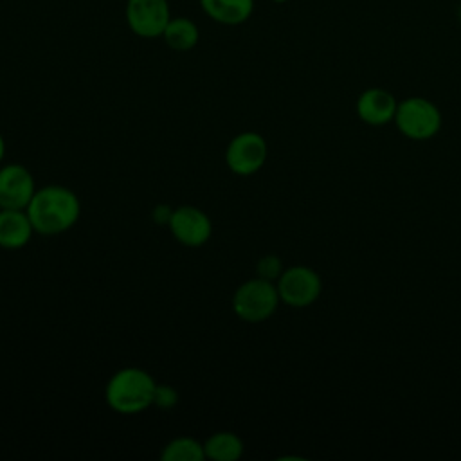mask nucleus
<instances>
[{
    "instance_id": "obj_20",
    "label": "nucleus",
    "mask_w": 461,
    "mask_h": 461,
    "mask_svg": "<svg viewBox=\"0 0 461 461\" xmlns=\"http://www.w3.org/2000/svg\"><path fill=\"white\" fill-rule=\"evenodd\" d=\"M457 18H459V20H461V5H459V7H457Z\"/></svg>"
},
{
    "instance_id": "obj_14",
    "label": "nucleus",
    "mask_w": 461,
    "mask_h": 461,
    "mask_svg": "<svg viewBox=\"0 0 461 461\" xmlns=\"http://www.w3.org/2000/svg\"><path fill=\"white\" fill-rule=\"evenodd\" d=\"M205 457L212 461H236L243 456V441L234 432H214L203 443Z\"/></svg>"
},
{
    "instance_id": "obj_7",
    "label": "nucleus",
    "mask_w": 461,
    "mask_h": 461,
    "mask_svg": "<svg viewBox=\"0 0 461 461\" xmlns=\"http://www.w3.org/2000/svg\"><path fill=\"white\" fill-rule=\"evenodd\" d=\"M124 14L131 32L140 38L162 36L171 20L167 0H126Z\"/></svg>"
},
{
    "instance_id": "obj_5",
    "label": "nucleus",
    "mask_w": 461,
    "mask_h": 461,
    "mask_svg": "<svg viewBox=\"0 0 461 461\" xmlns=\"http://www.w3.org/2000/svg\"><path fill=\"white\" fill-rule=\"evenodd\" d=\"M279 299L294 308H304L317 301L322 290L321 277L308 267H290L281 272L277 279Z\"/></svg>"
},
{
    "instance_id": "obj_15",
    "label": "nucleus",
    "mask_w": 461,
    "mask_h": 461,
    "mask_svg": "<svg viewBox=\"0 0 461 461\" xmlns=\"http://www.w3.org/2000/svg\"><path fill=\"white\" fill-rule=\"evenodd\" d=\"M160 459L162 461H203L205 459L203 443L187 436L175 438L162 448Z\"/></svg>"
},
{
    "instance_id": "obj_18",
    "label": "nucleus",
    "mask_w": 461,
    "mask_h": 461,
    "mask_svg": "<svg viewBox=\"0 0 461 461\" xmlns=\"http://www.w3.org/2000/svg\"><path fill=\"white\" fill-rule=\"evenodd\" d=\"M171 214H173V209H171L169 205L160 203V205H157V207L153 209L151 218H153V221H155V223H158V225H167V223H169Z\"/></svg>"
},
{
    "instance_id": "obj_11",
    "label": "nucleus",
    "mask_w": 461,
    "mask_h": 461,
    "mask_svg": "<svg viewBox=\"0 0 461 461\" xmlns=\"http://www.w3.org/2000/svg\"><path fill=\"white\" fill-rule=\"evenodd\" d=\"M34 227L25 209H0V247L22 249L29 243Z\"/></svg>"
},
{
    "instance_id": "obj_2",
    "label": "nucleus",
    "mask_w": 461,
    "mask_h": 461,
    "mask_svg": "<svg viewBox=\"0 0 461 461\" xmlns=\"http://www.w3.org/2000/svg\"><path fill=\"white\" fill-rule=\"evenodd\" d=\"M157 382L140 367H122L112 375L104 389L108 407L119 414H137L153 405Z\"/></svg>"
},
{
    "instance_id": "obj_21",
    "label": "nucleus",
    "mask_w": 461,
    "mask_h": 461,
    "mask_svg": "<svg viewBox=\"0 0 461 461\" xmlns=\"http://www.w3.org/2000/svg\"><path fill=\"white\" fill-rule=\"evenodd\" d=\"M272 2H276V4H285L286 0H272Z\"/></svg>"
},
{
    "instance_id": "obj_8",
    "label": "nucleus",
    "mask_w": 461,
    "mask_h": 461,
    "mask_svg": "<svg viewBox=\"0 0 461 461\" xmlns=\"http://www.w3.org/2000/svg\"><path fill=\"white\" fill-rule=\"evenodd\" d=\"M167 225L175 240L185 247H202L212 232V223L209 216L202 209L193 205H182L173 209Z\"/></svg>"
},
{
    "instance_id": "obj_13",
    "label": "nucleus",
    "mask_w": 461,
    "mask_h": 461,
    "mask_svg": "<svg viewBox=\"0 0 461 461\" xmlns=\"http://www.w3.org/2000/svg\"><path fill=\"white\" fill-rule=\"evenodd\" d=\"M162 38L169 49L176 52H185L198 43L200 31L191 18L176 16V18H171L169 23L166 25Z\"/></svg>"
},
{
    "instance_id": "obj_9",
    "label": "nucleus",
    "mask_w": 461,
    "mask_h": 461,
    "mask_svg": "<svg viewBox=\"0 0 461 461\" xmlns=\"http://www.w3.org/2000/svg\"><path fill=\"white\" fill-rule=\"evenodd\" d=\"M36 193L31 171L22 164L0 169V209H25Z\"/></svg>"
},
{
    "instance_id": "obj_1",
    "label": "nucleus",
    "mask_w": 461,
    "mask_h": 461,
    "mask_svg": "<svg viewBox=\"0 0 461 461\" xmlns=\"http://www.w3.org/2000/svg\"><path fill=\"white\" fill-rule=\"evenodd\" d=\"M25 211L34 232L58 236L76 225L81 214V202L76 193L65 185H43L36 189Z\"/></svg>"
},
{
    "instance_id": "obj_4",
    "label": "nucleus",
    "mask_w": 461,
    "mask_h": 461,
    "mask_svg": "<svg viewBox=\"0 0 461 461\" xmlns=\"http://www.w3.org/2000/svg\"><path fill=\"white\" fill-rule=\"evenodd\" d=\"M394 122L405 137L423 140L438 133L441 113L438 106L425 97H407L398 103Z\"/></svg>"
},
{
    "instance_id": "obj_19",
    "label": "nucleus",
    "mask_w": 461,
    "mask_h": 461,
    "mask_svg": "<svg viewBox=\"0 0 461 461\" xmlns=\"http://www.w3.org/2000/svg\"><path fill=\"white\" fill-rule=\"evenodd\" d=\"M4 155H5V142H4V137H2V133H0V162H2Z\"/></svg>"
},
{
    "instance_id": "obj_12",
    "label": "nucleus",
    "mask_w": 461,
    "mask_h": 461,
    "mask_svg": "<svg viewBox=\"0 0 461 461\" xmlns=\"http://www.w3.org/2000/svg\"><path fill=\"white\" fill-rule=\"evenodd\" d=\"M203 13L221 25L245 23L254 13V0H200Z\"/></svg>"
},
{
    "instance_id": "obj_10",
    "label": "nucleus",
    "mask_w": 461,
    "mask_h": 461,
    "mask_svg": "<svg viewBox=\"0 0 461 461\" xmlns=\"http://www.w3.org/2000/svg\"><path fill=\"white\" fill-rule=\"evenodd\" d=\"M396 99L391 92L384 88H367L357 99V113L358 117L373 126H382L389 121H394L396 113Z\"/></svg>"
},
{
    "instance_id": "obj_17",
    "label": "nucleus",
    "mask_w": 461,
    "mask_h": 461,
    "mask_svg": "<svg viewBox=\"0 0 461 461\" xmlns=\"http://www.w3.org/2000/svg\"><path fill=\"white\" fill-rule=\"evenodd\" d=\"M176 402H178V393L175 387L157 384L155 394H153V405L160 409H171L176 405Z\"/></svg>"
},
{
    "instance_id": "obj_16",
    "label": "nucleus",
    "mask_w": 461,
    "mask_h": 461,
    "mask_svg": "<svg viewBox=\"0 0 461 461\" xmlns=\"http://www.w3.org/2000/svg\"><path fill=\"white\" fill-rule=\"evenodd\" d=\"M258 276L263 277V279H268V281H274V279H279L281 272H283V265H281V259L274 254H267L263 256L259 261H258Z\"/></svg>"
},
{
    "instance_id": "obj_3",
    "label": "nucleus",
    "mask_w": 461,
    "mask_h": 461,
    "mask_svg": "<svg viewBox=\"0 0 461 461\" xmlns=\"http://www.w3.org/2000/svg\"><path fill=\"white\" fill-rule=\"evenodd\" d=\"M277 286L263 277L241 283L232 295V310L245 322H263L277 310Z\"/></svg>"
},
{
    "instance_id": "obj_6",
    "label": "nucleus",
    "mask_w": 461,
    "mask_h": 461,
    "mask_svg": "<svg viewBox=\"0 0 461 461\" xmlns=\"http://www.w3.org/2000/svg\"><path fill=\"white\" fill-rule=\"evenodd\" d=\"M267 142L259 133L243 131L229 142L225 149V162L232 173L249 176L263 167L267 162Z\"/></svg>"
}]
</instances>
